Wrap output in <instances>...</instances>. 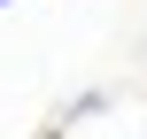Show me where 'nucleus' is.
Instances as JSON below:
<instances>
[{
    "mask_svg": "<svg viewBox=\"0 0 147 139\" xmlns=\"http://www.w3.org/2000/svg\"><path fill=\"white\" fill-rule=\"evenodd\" d=\"M47 139H62V132H47Z\"/></svg>",
    "mask_w": 147,
    "mask_h": 139,
    "instance_id": "obj_1",
    "label": "nucleus"
}]
</instances>
